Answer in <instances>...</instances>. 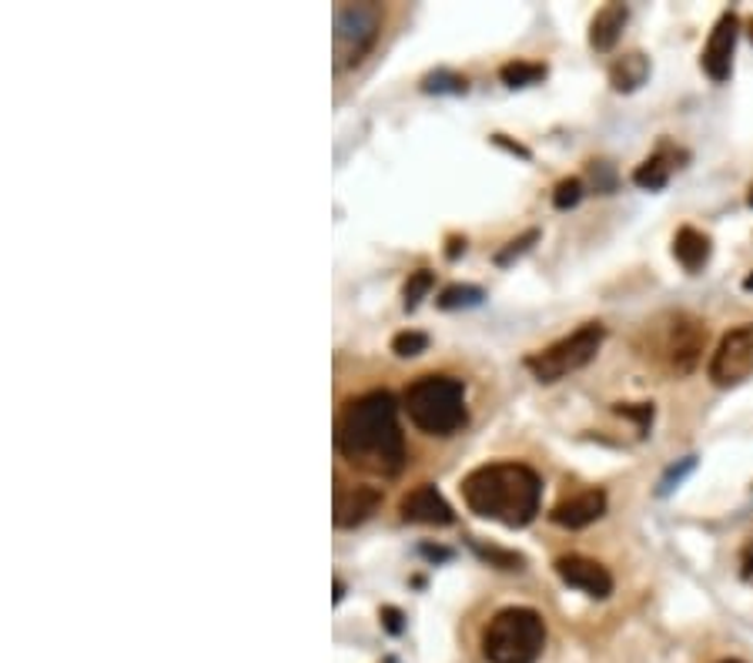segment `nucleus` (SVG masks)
Instances as JSON below:
<instances>
[{
	"label": "nucleus",
	"instance_id": "1",
	"mask_svg": "<svg viewBox=\"0 0 753 663\" xmlns=\"http://www.w3.org/2000/svg\"><path fill=\"white\" fill-rule=\"evenodd\" d=\"M338 453L359 469L375 476H398L406 466V439L398 429V406L392 392L372 389L351 400L338 416Z\"/></svg>",
	"mask_w": 753,
	"mask_h": 663
},
{
	"label": "nucleus",
	"instance_id": "2",
	"mask_svg": "<svg viewBox=\"0 0 753 663\" xmlns=\"http://www.w3.org/2000/svg\"><path fill=\"white\" fill-rule=\"evenodd\" d=\"M466 506L482 516L503 523L509 529H522L540 516L543 503V479L536 469L522 463H490L479 466L462 479Z\"/></svg>",
	"mask_w": 753,
	"mask_h": 663
},
{
	"label": "nucleus",
	"instance_id": "3",
	"mask_svg": "<svg viewBox=\"0 0 753 663\" xmlns=\"http://www.w3.org/2000/svg\"><path fill=\"white\" fill-rule=\"evenodd\" d=\"M403 406L412 419L416 429L425 435H453L466 426V389L453 376H422L416 379L406 395Z\"/></svg>",
	"mask_w": 753,
	"mask_h": 663
},
{
	"label": "nucleus",
	"instance_id": "4",
	"mask_svg": "<svg viewBox=\"0 0 753 663\" xmlns=\"http://www.w3.org/2000/svg\"><path fill=\"white\" fill-rule=\"evenodd\" d=\"M546 647V624L533 606L499 610L482 634V656L490 663H536Z\"/></svg>",
	"mask_w": 753,
	"mask_h": 663
},
{
	"label": "nucleus",
	"instance_id": "5",
	"mask_svg": "<svg viewBox=\"0 0 753 663\" xmlns=\"http://www.w3.org/2000/svg\"><path fill=\"white\" fill-rule=\"evenodd\" d=\"M603 339H606V329L600 322H587L583 329H576L572 335L546 345L543 352L526 356V369L546 385L559 382L572 372H580L583 366H590L596 359V352L603 348Z\"/></svg>",
	"mask_w": 753,
	"mask_h": 663
},
{
	"label": "nucleus",
	"instance_id": "6",
	"mask_svg": "<svg viewBox=\"0 0 753 663\" xmlns=\"http://www.w3.org/2000/svg\"><path fill=\"white\" fill-rule=\"evenodd\" d=\"M382 11L375 4H338L335 8V58L338 67H356L379 37Z\"/></svg>",
	"mask_w": 753,
	"mask_h": 663
},
{
	"label": "nucleus",
	"instance_id": "7",
	"mask_svg": "<svg viewBox=\"0 0 753 663\" xmlns=\"http://www.w3.org/2000/svg\"><path fill=\"white\" fill-rule=\"evenodd\" d=\"M750 376H753V326H737L720 339V345L714 352L711 379H714V385L730 389Z\"/></svg>",
	"mask_w": 753,
	"mask_h": 663
},
{
	"label": "nucleus",
	"instance_id": "8",
	"mask_svg": "<svg viewBox=\"0 0 753 663\" xmlns=\"http://www.w3.org/2000/svg\"><path fill=\"white\" fill-rule=\"evenodd\" d=\"M556 569V577L572 587V590H580L593 600H606L613 593V577H609V569L590 556H580V553H569V556H559L553 563Z\"/></svg>",
	"mask_w": 753,
	"mask_h": 663
},
{
	"label": "nucleus",
	"instance_id": "9",
	"mask_svg": "<svg viewBox=\"0 0 753 663\" xmlns=\"http://www.w3.org/2000/svg\"><path fill=\"white\" fill-rule=\"evenodd\" d=\"M737 34H740V21H737L733 11H727V14H720V21H717V27H714V34H711V40H706V48H703L700 64H703L706 74H711V81H717V84H724V81L730 77V71H733Z\"/></svg>",
	"mask_w": 753,
	"mask_h": 663
},
{
	"label": "nucleus",
	"instance_id": "10",
	"mask_svg": "<svg viewBox=\"0 0 753 663\" xmlns=\"http://www.w3.org/2000/svg\"><path fill=\"white\" fill-rule=\"evenodd\" d=\"M398 513H403L406 523H422V526H453L456 523L453 506L442 500V493L432 482H422L412 493H406L403 503H398Z\"/></svg>",
	"mask_w": 753,
	"mask_h": 663
},
{
	"label": "nucleus",
	"instance_id": "11",
	"mask_svg": "<svg viewBox=\"0 0 753 663\" xmlns=\"http://www.w3.org/2000/svg\"><path fill=\"white\" fill-rule=\"evenodd\" d=\"M706 345V326L690 319V316H680L674 322V332H670V345H667V356H670V369L677 376H690L700 363V352Z\"/></svg>",
	"mask_w": 753,
	"mask_h": 663
},
{
	"label": "nucleus",
	"instance_id": "12",
	"mask_svg": "<svg viewBox=\"0 0 753 663\" xmlns=\"http://www.w3.org/2000/svg\"><path fill=\"white\" fill-rule=\"evenodd\" d=\"M382 509V490L375 486H351L348 493L335 496V526L356 529Z\"/></svg>",
	"mask_w": 753,
	"mask_h": 663
},
{
	"label": "nucleus",
	"instance_id": "13",
	"mask_svg": "<svg viewBox=\"0 0 753 663\" xmlns=\"http://www.w3.org/2000/svg\"><path fill=\"white\" fill-rule=\"evenodd\" d=\"M603 513H606V493L603 490H583V493L556 503L550 519L563 529H583V526L603 519Z\"/></svg>",
	"mask_w": 753,
	"mask_h": 663
},
{
	"label": "nucleus",
	"instance_id": "14",
	"mask_svg": "<svg viewBox=\"0 0 753 663\" xmlns=\"http://www.w3.org/2000/svg\"><path fill=\"white\" fill-rule=\"evenodd\" d=\"M627 17H630V11L624 4H606L603 11H596V17L590 24V48L600 51V54L613 51L616 40L624 37Z\"/></svg>",
	"mask_w": 753,
	"mask_h": 663
},
{
	"label": "nucleus",
	"instance_id": "15",
	"mask_svg": "<svg viewBox=\"0 0 753 663\" xmlns=\"http://www.w3.org/2000/svg\"><path fill=\"white\" fill-rule=\"evenodd\" d=\"M711 251H714L711 235H703V232H696V229H690V225L680 229L677 238H674V255H677V261L683 265V269H687L690 275L703 272V265L711 261Z\"/></svg>",
	"mask_w": 753,
	"mask_h": 663
},
{
	"label": "nucleus",
	"instance_id": "16",
	"mask_svg": "<svg viewBox=\"0 0 753 663\" xmlns=\"http://www.w3.org/2000/svg\"><path fill=\"white\" fill-rule=\"evenodd\" d=\"M646 77H650V61H646V54H640V51L616 58V61L609 64V84H613V91L630 95V91H637L640 84H646Z\"/></svg>",
	"mask_w": 753,
	"mask_h": 663
},
{
	"label": "nucleus",
	"instance_id": "17",
	"mask_svg": "<svg viewBox=\"0 0 753 663\" xmlns=\"http://www.w3.org/2000/svg\"><path fill=\"white\" fill-rule=\"evenodd\" d=\"M674 161L677 155L670 148H663L656 155H650L637 171H633V185L643 188V192H659V188H667L670 182V174H674Z\"/></svg>",
	"mask_w": 753,
	"mask_h": 663
},
{
	"label": "nucleus",
	"instance_id": "18",
	"mask_svg": "<svg viewBox=\"0 0 753 663\" xmlns=\"http://www.w3.org/2000/svg\"><path fill=\"white\" fill-rule=\"evenodd\" d=\"M499 77L506 87H533L546 77V64L536 61H509L499 67Z\"/></svg>",
	"mask_w": 753,
	"mask_h": 663
},
{
	"label": "nucleus",
	"instance_id": "19",
	"mask_svg": "<svg viewBox=\"0 0 753 663\" xmlns=\"http://www.w3.org/2000/svg\"><path fill=\"white\" fill-rule=\"evenodd\" d=\"M422 91L425 95H466L469 84L462 74H453V71H432L422 77Z\"/></svg>",
	"mask_w": 753,
	"mask_h": 663
},
{
	"label": "nucleus",
	"instance_id": "20",
	"mask_svg": "<svg viewBox=\"0 0 753 663\" xmlns=\"http://www.w3.org/2000/svg\"><path fill=\"white\" fill-rule=\"evenodd\" d=\"M485 298L482 288L476 285H449V288H442L439 295V308H446V312H453V308H472Z\"/></svg>",
	"mask_w": 753,
	"mask_h": 663
},
{
	"label": "nucleus",
	"instance_id": "21",
	"mask_svg": "<svg viewBox=\"0 0 753 663\" xmlns=\"http://www.w3.org/2000/svg\"><path fill=\"white\" fill-rule=\"evenodd\" d=\"M425 348H429V335H425V332H412V329H406V332H398V335L392 339V352H395L398 359L422 356Z\"/></svg>",
	"mask_w": 753,
	"mask_h": 663
},
{
	"label": "nucleus",
	"instance_id": "22",
	"mask_svg": "<svg viewBox=\"0 0 753 663\" xmlns=\"http://www.w3.org/2000/svg\"><path fill=\"white\" fill-rule=\"evenodd\" d=\"M472 550L490 563V566H496V569H522L526 566V560L519 556V553H513V550H499V547H482V543H476L472 540Z\"/></svg>",
	"mask_w": 753,
	"mask_h": 663
},
{
	"label": "nucleus",
	"instance_id": "23",
	"mask_svg": "<svg viewBox=\"0 0 753 663\" xmlns=\"http://www.w3.org/2000/svg\"><path fill=\"white\" fill-rule=\"evenodd\" d=\"M435 285V275L429 269H419L416 275H409L406 288H403V298H406V308H419V302L432 292Z\"/></svg>",
	"mask_w": 753,
	"mask_h": 663
},
{
	"label": "nucleus",
	"instance_id": "24",
	"mask_svg": "<svg viewBox=\"0 0 753 663\" xmlns=\"http://www.w3.org/2000/svg\"><path fill=\"white\" fill-rule=\"evenodd\" d=\"M580 201H583V182H580V179H563V182L556 185L553 205H556L559 211H569V208H576Z\"/></svg>",
	"mask_w": 753,
	"mask_h": 663
},
{
	"label": "nucleus",
	"instance_id": "25",
	"mask_svg": "<svg viewBox=\"0 0 753 663\" xmlns=\"http://www.w3.org/2000/svg\"><path fill=\"white\" fill-rule=\"evenodd\" d=\"M536 242H540V232H536V229H529L526 235H519V238L506 242V248L496 255V265H509V261H516L519 255H526V251L533 248Z\"/></svg>",
	"mask_w": 753,
	"mask_h": 663
},
{
	"label": "nucleus",
	"instance_id": "26",
	"mask_svg": "<svg viewBox=\"0 0 753 663\" xmlns=\"http://www.w3.org/2000/svg\"><path fill=\"white\" fill-rule=\"evenodd\" d=\"M616 416H627L640 426V432L646 435L650 426H653V403H640V406H630V403H619L616 406Z\"/></svg>",
	"mask_w": 753,
	"mask_h": 663
},
{
	"label": "nucleus",
	"instance_id": "27",
	"mask_svg": "<svg viewBox=\"0 0 753 663\" xmlns=\"http://www.w3.org/2000/svg\"><path fill=\"white\" fill-rule=\"evenodd\" d=\"M693 466H696V459H693V456H687V459H683L680 466H674V469H670L667 476H663V479H659V490H656V493H659V496H667V493L674 490V486H680V482H683V476H687V472H690Z\"/></svg>",
	"mask_w": 753,
	"mask_h": 663
},
{
	"label": "nucleus",
	"instance_id": "28",
	"mask_svg": "<svg viewBox=\"0 0 753 663\" xmlns=\"http://www.w3.org/2000/svg\"><path fill=\"white\" fill-rule=\"evenodd\" d=\"M379 621H382V627L388 630V634H403L406 630V616H403V610H395V606H382V613H379Z\"/></svg>",
	"mask_w": 753,
	"mask_h": 663
},
{
	"label": "nucleus",
	"instance_id": "29",
	"mask_svg": "<svg viewBox=\"0 0 753 663\" xmlns=\"http://www.w3.org/2000/svg\"><path fill=\"white\" fill-rule=\"evenodd\" d=\"M590 171H593V182H596V188L600 192H613V171H609V164H590Z\"/></svg>",
	"mask_w": 753,
	"mask_h": 663
},
{
	"label": "nucleus",
	"instance_id": "30",
	"mask_svg": "<svg viewBox=\"0 0 753 663\" xmlns=\"http://www.w3.org/2000/svg\"><path fill=\"white\" fill-rule=\"evenodd\" d=\"M419 553H422L425 560H432V563H439V560H453V550H446V547H432V543H422Z\"/></svg>",
	"mask_w": 753,
	"mask_h": 663
},
{
	"label": "nucleus",
	"instance_id": "31",
	"mask_svg": "<svg viewBox=\"0 0 753 663\" xmlns=\"http://www.w3.org/2000/svg\"><path fill=\"white\" fill-rule=\"evenodd\" d=\"M740 577H743L746 584H753V543H746V550H743V556H740Z\"/></svg>",
	"mask_w": 753,
	"mask_h": 663
},
{
	"label": "nucleus",
	"instance_id": "32",
	"mask_svg": "<svg viewBox=\"0 0 753 663\" xmlns=\"http://www.w3.org/2000/svg\"><path fill=\"white\" fill-rule=\"evenodd\" d=\"M493 142H496V145H503L506 151H513V155H519V158H529V151H526L522 145H513V142H506V135H493Z\"/></svg>",
	"mask_w": 753,
	"mask_h": 663
},
{
	"label": "nucleus",
	"instance_id": "33",
	"mask_svg": "<svg viewBox=\"0 0 753 663\" xmlns=\"http://www.w3.org/2000/svg\"><path fill=\"white\" fill-rule=\"evenodd\" d=\"M466 251V238H459V235H449V248H446V255L449 258H459Z\"/></svg>",
	"mask_w": 753,
	"mask_h": 663
},
{
	"label": "nucleus",
	"instance_id": "34",
	"mask_svg": "<svg viewBox=\"0 0 753 663\" xmlns=\"http://www.w3.org/2000/svg\"><path fill=\"white\" fill-rule=\"evenodd\" d=\"M342 597H345V584H342V580H335V597H332V600H335V603H342Z\"/></svg>",
	"mask_w": 753,
	"mask_h": 663
},
{
	"label": "nucleus",
	"instance_id": "35",
	"mask_svg": "<svg viewBox=\"0 0 753 663\" xmlns=\"http://www.w3.org/2000/svg\"><path fill=\"white\" fill-rule=\"evenodd\" d=\"M743 288H746V292H753V275H746V279H743Z\"/></svg>",
	"mask_w": 753,
	"mask_h": 663
},
{
	"label": "nucleus",
	"instance_id": "36",
	"mask_svg": "<svg viewBox=\"0 0 753 663\" xmlns=\"http://www.w3.org/2000/svg\"><path fill=\"white\" fill-rule=\"evenodd\" d=\"M746 205L753 208V185H750V192H746Z\"/></svg>",
	"mask_w": 753,
	"mask_h": 663
},
{
	"label": "nucleus",
	"instance_id": "37",
	"mask_svg": "<svg viewBox=\"0 0 753 663\" xmlns=\"http://www.w3.org/2000/svg\"><path fill=\"white\" fill-rule=\"evenodd\" d=\"M750 37H753V21H750Z\"/></svg>",
	"mask_w": 753,
	"mask_h": 663
},
{
	"label": "nucleus",
	"instance_id": "38",
	"mask_svg": "<svg viewBox=\"0 0 753 663\" xmlns=\"http://www.w3.org/2000/svg\"><path fill=\"white\" fill-rule=\"evenodd\" d=\"M724 663H740V660H724Z\"/></svg>",
	"mask_w": 753,
	"mask_h": 663
}]
</instances>
